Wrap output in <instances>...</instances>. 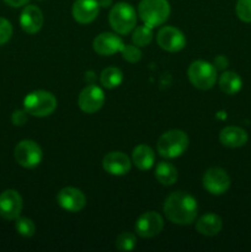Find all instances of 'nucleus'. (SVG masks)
Returning a JSON list of instances; mask_svg holds the SVG:
<instances>
[{"label": "nucleus", "instance_id": "f8f14e48", "mask_svg": "<svg viewBox=\"0 0 251 252\" xmlns=\"http://www.w3.org/2000/svg\"><path fill=\"white\" fill-rule=\"evenodd\" d=\"M57 202L64 211L76 213L86 206V197L80 189L75 187H65L61 189L57 196Z\"/></svg>", "mask_w": 251, "mask_h": 252}, {"label": "nucleus", "instance_id": "a211bd4d", "mask_svg": "<svg viewBox=\"0 0 251 252\" xmlns=\"http://www.w3.org/2000/svg\"><path fill=\"white\" fill-rule=\"evenodd\" d=\"M248 133L240 127L229 126L223 128L219 134V140L226 148H240L248 142Z\"/></svg>", "mask_w": 251, "mask_h": 252}, {"label": "nucleus", "instance_id": "473e14b6", "mask_svg": "<svg viewBox=\"0 0 251 252\" xmlns=\"http://www.w3.org/2000/svg\"><path fill=\"white\" fill-rule=\"evenodd\" d=\"M98 4H100V7H108L112 4V0H98Z\"/></svg>", "mask_w": 251, "mask_h": 252}, {"label": "nucleus", "instance_id": "20e7f679", "mask_svg": "<svg viewBox=\"0 0 251 252\" xmlns=\"http://www.w3.org/2000/svg\"><path fill=\"white\" fill-rule=\"evenodd\" d=\"M24 108L29 115L34 117H47L56 111L57 98L48 91H32L25 97Z\"/></svg>", "mask_w": 251, "mask_h": 252}, {"label": "nucleus", "instance_id": "c85d7f7f", "mask_svg": "<svg viewBox=\"0 0 251 252\" xmlns=\"http://www.w3.org/2000/svg\"><path fill=\"white\" fill-rule=\"evenodd\" d=\"M12 36V26L9 20L0 17V46L6 43Z\"/></svg>", "mask_w": 251, "mask_h": 252}, {"label": "nucleus", "instance_id": "393cba45", "mask_svg": "<svg viewBox=\"0 0 251 252\" xmlns=\"http://www.w3.org/2000/svg\"><path fill=\"white\" fill-rule=\"evenodd\" d=\"M137 245V239L132 233H121L116 239V248L120 251H132Z\"/></svg>", "mask_w": 251, "mask_h": 252}, {"label": "nucleus", "instance_id": "2f4dec72", "mask_svg": "<svg viewBox=\"0 0 251 252\" xmlns=\"http://www.w3.org/2000/svg\"><path fill=\"white\" fill-rule=\"evenodd\" d=\"M30 0H4L5 4H7L9 6L12 7H20V6H24L29 2Z\"/></svg>", "mask_w": 251, "mask_h": 252}, {"label": "nucleus", "instance_id": "ddd939ff", "mask_svg": "<svg viewBox=\"0 0 251 252\" xmlns=\"http://www.w3.org/2000/svg\"><path fill=\"white\" fill-rule=\"evenodd\" d=\"M22 211V198L15 189H6L0 194V216L6 220L19 218Z\"/></svg>", "mask_w": 251, "mask_h": 252}, {"label": "nucleus", "instance_id": "4be33fe9", "mask_svg": "<svg viewBox=\"0 0 251 252\" xmlns=\"http://www.w3.org/2000/svg\"><path fill=\"white\" fill-rule=\"evenodd\" d=\"M155 179L161 185H174L177 180V170L171 162L161 161L155 167Z\"/></svg>", "mask_w": 251, "mask_h": 252}, {"label": "nucleus", "instance_id": "423d86ee", "mask_svg": "<svg viewBox=\"0 0 251 252\" xmlns=\"http://www.w3.org/2000/svg\"><path fill=\"white\" fill-rule=\"evenodd\" d=\"M188 79L194 88L208 90L217 81L216 66L204 61L193 62L188 68Z\"/></svg>", "mask_w": 251, "mask_h": 252}, {"label": "nucleus", "instance_id": "6e6552de", "mask_svg": "<svg viewBox=\"0 0 251 252\" xmlns=\"http://www.w3.org/2000/svg\"><path fill=\"white\" fill-rule=\"evenodd\" d=\"M203 187L214 196L224 194L230 187V177L220 167H211L203 176Z\"/></svg>", "mask_w": 251, "mask_h": 252}, {"label": "nucleus", "instance_id": "bb28decb", "mask_svg": "<svg viewBox=\"0 0 251 252\" xmlns=\"http://www.w3.org/2000/svg\"><path fill=\"white\" fill-rule=\"evenodd\" d=\"M121 54H122L123 59L129 63H137L142 58V52H140L139 47L132 46V44H123L122 49H121Z\"/></svg>", "mask_w": 251, "mask_h": 252}, {"label": "nucleus", "instance_id": "9d476101", "mask_svg": "<svg viewBox=\"0 0 251 252\" xmlns=\"http://www.w3.org/2000/svg\"><path fill=\"white\" fill-rule=\"evenodd\" d=\"M164 228V219L157 212H147L138 218L135 223V233L140 238H154L159 235Z\"/></svg>", "mask_w": 251, "mask_h": 252}, {"label": "nucleus", "instance_id": "2eb2a0df", "mask_svg": "<svg viewBox=\"0 0 251 252\" xmlns=\"http://www.w3.org/2000/svg\"><path fill=\"white\" fill-rule=\"evenodd\" d=\"M100 11L98 0H75L73 4V17L79 24H90Z\"/></svg>", "mask_w": 251, "mask_h": 252}, {"label": "nucleus", "instance_id": "0eeeda50", "mask_svg": "<svg viewBox=\"0 0 251 252\" xmlns=\"http://www.w3.org/2000/svg\"><path fill=\"white\" fill-rule=\"evenodd\" d=\"M14 155L17 164L26 169H33L42 161V149L33 140H21L15 147Z\"/></svg>", "mask_w": 251, "mask_h": 252}, {"label": "nucleus", "instance_id": "b1692460", "mask_svg": "<svg viewBox=\"0 0 251 252\" xmlns=\"http://www.w3.org/2000/svg\"><path fill=\"white\" fill-rule=\"evenodd\" d=\"M132 41L137 47L148 46L153 41V29L147 25L138 26L133 32Z\"/></svg>", "mask_w": 251, "mask_h": 252}, {"label": "nucleus", "instance_id": "39448f33", "mask_svg": "<svg viewBox=\"0 0 251 252\" xmlns=\"http://www.w3.org/2000/svg\"><path fill=\"white\" fill-rule=\"evenodd\" d=\"M108 21L113 31L120 34H127L137 24V14L133 6L128 2H117L111 9Z\"/></svg>", "mask_w": 251, "mask_h": 252}, {"label": "nucleus", "instance_id": "6ab92c4d", "mask_svg": "<svg viewBox=\"0 0 251 252\" xmlns=\"http://www.w3.org/2000/svg\"><path fill=\"white\" fill-rule=\"evenodd\" d=\"M221 228H223V221L220 217L214 213L203 214L196 223L197 231L206 236L217 235L221 230Z\"/></svg>", "mask_w": 251, "mask_h": 252}, {"label": "nucleus", "instance_id": "f3484780", "mask_svg": "<svg viewBox=\"0 0 251 252\" xmlns=\"http://www.w3.org/2000/svg\"><path fill=\"white\" fill-rule=\"evenodd\" d=\"M20 26L27 33H37L43 26V14L36 5H29L20 15Z\"/></svg>", "mask_w": 251, "mask_h": 252}, {"label": "nucleus", "instance_id": "a878e982", "mask_svg": "<svg viewBox=\"0 0 251 252\" xmlns=\"http://www.w3.org/2000/svg\"><path fill=\"white\" fill-rule=\"evenodd\" d=\"M16 230L17 233L25 238H31L36 233V225L29 218H16Z\"/></svg>", "mask_w": 251, "mask_h": 252}, {"label": "nucleus", "instance_id": "412c9836", "mask_svg": "<svg viewBox=\"0 0 251 252\" xmlns=\"http://www.w3.org/2000/svg\"><path fill=\"white\" fill-rule=\"evenodd\" d=\"M219 86H220V90L226 95H235L240 91L243 81L235 71H224L219 78Z\"/></svg>", "mask_w": 251, "mask_h": 252}, {"label": "nucleus", "instance_id": "5701e85b", "mask_svg": "<svg viewBox=\"0 0 251 252\" xmlns=\"http://www.w3.org/2000/svg\"><path fill=\"white\" fill-rule=\"evenodd\" d=\"M100 81L106 89H115L122 84L123 73L116 66H108L101 73Z\"/></svg>", "mask_w": 251, "mask_h": 252}, {"label": "nucleus", "instance_id": "7c9ffc66", "mask_svg": "<svg viewBox=\"0 0 251 252\" xmlns=\"http://www.w3.org/2000/svg\"><path fill=\"white\" fill-rule=\"evenodd\" d=\"M228 64H229V61H228V58H226V57L218 56V57H216V59H214L213 65L216 66V69L223 70V69H225L226 66H228Z\"/></svg>", "mask_w": 251, "mask_h": 252}, {"label": "nucleus", "instance_id": "c756f323", "mask_svg": "<svg viewBox=\"0 0 251 252\" xmlns=\"http://www.w3.org/2000/svg\"><path fill=\"white\" fill-rule=\"evenodd\" d=\"M27 115L29 113L26 112V110H16L12 112L11 115V121L12 123H14L15 126H17V127H21V126L26 125L27 122Z\"/></svg>", "mask_w": 251, "mask_h": 252}, {"label": "nucleus", "instance_id": "cd10ccee", "mask_svg": "<svg viewBox=\"0 0 251 252\" xmlns=\"http://www.w3.org/2000/svg\"><path fill=\"white\" fill-rule=\"evenodd\" d=\"M235 11L241 21L251 22V0H238Z\"/></svg>", "mask_w": 251, "mask_h": 252}, {"label": "nucleus", "instance_id": "f257e3e1", "mask_svg": "<svg viewBox=\"0 0 251 252\" xmlns=\"http://www.w3.org/2000/svg\"><path fill=\"white\" fill-rule=\"evenodd\" d=\"M197 201L184 191L172 192L164 202V213L171 223L177 225H188L197 217Z\"/></svg>", "mask_w": 251, "mask_h": 252}, {"label": "nucleus", "instance_id": "aec40b11", "mask_svg": "<svg viewBox=\"0 0 251 252\" xmlns=\"http://www.w3.org/2000/svg\"><path fill=\"white\" fill-rule=\"evenodd\" d=\"M132 161L139 170H149L152 169L155 162L154 150L149 145L140 144L134 148L132 153Z\"/></svg>", "mask_w": 251, "mask_h": 252}, {"label": "nucleus", "instance_id": "f03ea898", "mask_svg": "<svg viewBox=\"0 0 251 252\" xmlns=\"http://www.w3.org/2000/svg\"><path fill=\"white\" fill-rule=\"evenodd\" d=\"M188 147V137L180 129H171L157 139V153L167 159L181 157Z\"/></svg>", "mask_w": 251, "mask_h": 252}, {"label": "nucleus", "instance_id": "1a4fd4ad", "mask_svg": "<svg viewBox=\"0 0 251 252\" xmlns=\"http://www.w3.org/2000/svg\"><path fill=\"white\" fill-rule=\"evenodd\" d=\"M157 42L161 49L174 53V52H179L185 48L186 37L176 27L165 26L157 32Z\"/></svg>", "mask_w": 251, "mask_h": 252}, {"label": "nucleus", "instance_id": "7ed1b4c3", "mask_svg": "<svg viewBox=\"0 0 251 252\" xmlns=\"http://www.w3.org/2000/svg\"><path fill=\"white\" fill-rule=\"evenodd\" d=\"M138 14L144 25L157 27L164 24L170 15V5L167 0H140Z\"/></svg>", "mask_w": 251, "mask_h": 252}, {"label": "nucleus", "instance_id": "dca6fc26", "mask_svg": "<svg viewBox=\"0 0 251 252\" xmlns=\"http://www.w3.org/2000/svg\"><path fill=\"white\" fill-rule=\"evenodd\" d=\"M94 51L100 56H112V54L121 52L123 47V41L121 37L116 36L111 32L100 33L93 42Z\"/></svg>", "mask_w": 251, "mask_h": 252}, {"label": "nucleus", "instance_id": "9b49d317", "mask_svg": "<svg viewBox=\"0 0 251 252\" xmlns=\"http://www.w3.org/2000/svg\"><path fill=\"white\" fill-rule=\"evenodd\" d=\"M103 102H105V95L102 89L94 84L84 88L78 98L79 107L85 113L97 112L102 107Z\"/></svg>", "mask_w": 251, "mask_h": 252}, {"label": "nucleus", "instance_id": "4468645a", "mask_svg": "<svg viewBox=\"0 0 251 252\" xmlns=\"http://www.w3.org/2000/svg\"><path fill=\"white\" fill-rule=\"evenodd\" d=\"M130 159L122 152H111L105 155L102 167L106 172L113 176H123L130 170Z\"/></svg>", "mask_w": 251, "mask_h": 252}]
</instances>
